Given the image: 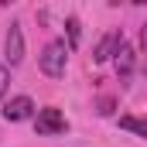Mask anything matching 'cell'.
I'll return each instance as SVG.
<instances>
[{
    "mask_svg": "<svg viewBox=\"0 0 147 147\" xmlns=\"http://www.w3.org/2000/svg\"><path fill=\"white\" fill-rule=\"evenodd\" d=\"M65 65H69V45L65 41H48L45 51L38 55V69L48 79H62L65 75Z\"/></svg>",
    "mask_w": 147,
    "mask_h": 147,
    "instance_id": "obj_1",
    "label": "cell"
},
{
    "mask_svg": "<svg viewBox=\"0 0 147 147\" xmlns=\"http://www.w3.org/2000/svg\"><path fill=\"white\" fill-rule=\"evenodd\" d=\"M34 130L41 134V137L65 134V130H69V120H65V113H62V110L48 106V110H38V116H34Z\"/></svg>",
    "mask_w": 147,
    "mask_h": 147,
    "instance_id": "obj_2",
    "label": "cell"
},
{
    "mask_svg": "<svg viewBox=\"0 0 147 147\" xmlns=\"http://www.w3.org/2000/svg\"><path fill=\"white\" fill-rule=\"evenodd\" d=\"M3 58H7V65H21L24 62V31H21V24H10L7 41H3Z\"/></svg>",
    "mask_w": 147,
    "mask_h": 147,
    "instance_id": "obj_3",
    "label": "cell"
},
{
    "mask_svg": "<svg viewBox=\"0 0 147 147\" xmlns=\"http://www.w3.org/2000/svg\"><path fill=\"white\" fill-rule=\"evenodd\" d=\"M31 113H34L31 96H14L10 103H3V120H10V123H21V120H28Z\"/></svg>",
    "mask_w": 147,
    "mask_h": 147,
    "instance_id": "obj_4",
    "label": "cell"
},
{
    "mask_svg": "<svg viewBox=\"0 0 147 147\" xmlns=\"http://www.w3.org/2000/svg\"><path fill=\"white\" fill-rule=\"evenodd\" d=\"M123 45V38H120V31H110V34L103 38L99 45H96V51H92V62L96 65H103V62H110L113 55H116V48Z\"/></svg>",
    "mask_w": 147,
    "mask_h": 147,
    "instance_id": "obj_5",
    "label": "cell"
},
{
    "mask_svg": "<svg viewBox=\"0 0 147 147\" xmlns=\"http://www.w3.org/2000/svg\"><path fill=\"white\" fill-rule=\"evenodd\" d=\"M113 58H116V75L127 82V79H130V72H134V48L123 41V45L116 48V55H113Z\"/></svg>",
    "mask_w": 147,
    "mask_h": 147,
    "instance_id": "obj_6",
    "label": "cell"
},
{
    "mask_svg": "<svg viewBox=\"0 0 147 147\" xmlns=\"http://www.w3.org/2000/svg\"><path fill=\"white\" fill-rule=\"evenodd\" d=\"M120 127L137 137H147V116H120Z\"/></svg>",
    "mask_w": 147,
    "mask_h": 147,
    "instance_id": "obj_7",
    "label": "cell"
},
{
    "mask_svg": "<svg viewBox=\"0 0 147 147\" xmlns=\"http://www.w3.org/2000/svg\"><path fill=\"white\" fill-rule=\"evenodd\" d=\"M65 31H69V51L79 48V38H82V24H79V17H69V21H65Z\"/></svg>",
    "mask_w": 147,
    "mask_h": 147,
    "instance_id": "obj_8",
    "label": "cell"
},
{
    "mask_svg": "<svg viewBox=\"0 0 147 147\" xmlns=\"http://www.w3.org/2000/svg\"><path fill=\"white\" fill-rule=\"evenodd\" d=\"M7 82H10V72H7V65H0V99L7 92Z\"/></svg>",
    "mask_w": 147,
    "mask_h": 147,
    "instance_id": "obj_9",
    "label": "cell"
},
{
    "mask_svg": "<svg viewBox=\"0 0 147 147\" xmlns=\"http://www.w3.org/2000/svg\"><path fill=\"white\" fill-rule=\"evenodd\" d=\"M99 113H103V116H110V113H113V99H110V96L99 99Z\"/></svg>",
    "mask_w": 147,
    "mask_h": 147,
    "instance_id": "obj_10",
    "label": "cell"
},
{
    "mask_svg": "<svg viewBox=\"0 0 147 147\" xmlns=\"http://www.w3.org/2000/svg\"><path fill=\"white\" fill-rule=\"evenodd\" d=\"M140 45H144V48H147V24H144V28H140Z\"/></svg>",
    "mask_w": 147,
    "mask_h": 147,
    "instance_id": "obj_11",
    "label": "cell"
}]
</instances>
